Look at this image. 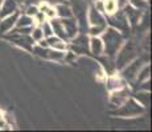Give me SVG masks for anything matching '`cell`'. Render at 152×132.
I'll return each mask as SVG.
<instances>
[{"mask_svg": "<svg viewBox=\"0 0 152 132\" xmlns=\"http://www.w3.org/2000/svg\"><path fill=\"white\" fill-rule=\"evenodd\" d=\"M122 11L124 12L130 25H132V26L138 25V23L140 21V19H142V9H138V8L132 7L131 4H126Z\"/></svg>", "mask_w": 152, "mask_h": 132, "instance_id": "cell-10", "label": "cell"}, {"mask_svg": "<svg viewBox=\"0 0 152 132\" xmlns=\"http://www.w3.org/2000/svg\"><path fill=\"white\" fill-rule=\"evenodd\" d=\"M118 9H119V7H118L116 0H103V12L104 13L111 15Z\"/></svg>", "mask_w": 152, "mask_h": 132, "instance_id": "cell-23", "label": "cell"}, {"mask_svg": "<svg viewBox=\"0 0 152 132\" xmlns=\"http://www.w3.org/2000/svg\"><path fill=\"white\" fill-rule=\"evenodd\" d=\"M37 12H39V5H28V7H25V11H24V13L31 17H33Z\"/></svg>", "mask_w": 152, "mask_h": 132, "instance_id": "cell-28", "label": "cell"}, {"mask_svg": "<svg viewBox=\"0 0 152 132\" xmlns=\"http://www.w3.org/2000/svg\"><path fill=\"white\" fill-rule=\"evenodd\" d=\"M89 50L94 55H97V57L102 55V53H103V42L98 36H91L89 39Z\"/></svg>", "mask_w": 152, "mask_h": 132, "instance_id": "cell-17", "label": "cell"}, {"mask_svg": "<svg viewBox=\"0 0 152 132\" xmlns=\"http://www.w3.org/2000/svg\"><path fill=\"white\" fill-rule=\"evenodd\" d=\"M87 19H89L90 25H107V21L104 19L103 13L99 12L94 4H91L87 8Z\"/></svg>", "mask_w": 152, "mask_h": 132, "instance_id": "cell-11", "label": "cell"}, {"mask_svg": "<svg viewBox=\"0 0 152 132\" xmlns=\"http://www.w3.org/2000/svg\"><path fill=\"white\" fill-rule=\"evenodd\" d=\"M19 11V3L17 0H3L1 8H0V19L8 15H12Z\"/></svg>", "mask_w": 152, "mask_h": 132, "instance_id": "cell-14", "label": "cell"}, {"mask_svg": "<svg viewBox=\"0 0 152 132\" xmlns=\"http://www.w3.org/2000/svg\"><path fill=\"white\" fill-rule=\"evenodd\" d=\"M1 3H3V0H0V8H1Z\"/></svg>", "mask_w": 152, "mask_h": 132, "instance_id": "cell-32", "label": "cell"}, {"mask_svg": "<svg viewBox=\"0 0 152 132\" xmlns=\"http://www.w3.org/2000/svg\"><path fill=\"white\" fill-rule=\"evenodd\" d=\"M17 17H19V11L5 17H1L0 19V34H5L12 31L15 28V24H16Z\"/></svg>", "mask_w": 152, "mask_h": 132, "instance_id": "cell-12", "label": "cell"}, {"mask_svg": "<svg viewBox=\"0 0 152 132\" xmlns=\"http://www.w3.org/2000/svg\"><path fill=\"white\" fill-rule=\"evenodd\" d=\"M31 37H32V40L34 41V42H39L40 40H42V39H45L44 37V33H42V29H41V26H33L32 28V31H31Z\"/></svg>", "mask_w": 152, "mask_h": 132, "instance_id": "cell-25", "label": "cell"}, {"mask_svg": "<svg viewBox=\"0 0 152 132\" xmlns=\"http://www.w3.org/2000/svg\"><path fill=\"white\" fill-rule=\"evenodd\" d=\"M39 11L40 12L44 13V16L46 17V19H54L56 16V8L53 7V5L48 4V3H40L39 4Z\"/></svg>", "mask_w": 152, "mask_h": 132, "instance_id": "cell-20", "label": "cell"}, {"mask_svg": "<svg viewBox=\"0 0 152 132\" xmlns=\"http://www.w3.org/2000/svg\"><path fill=\"white\" fill-rule=\"evenodd\" d=\"M32 53L34 55L40 58H44V60H49V61H62L65 58V52H60V50H54V49L49 48H44V46L36 45L32 48Z\"/></svg>", "mask_w": 152, "mask_h": 132, "instance_id": "cell-5", "label": "cell"}, {"mask_svg": "<svg viewBox=\"0 0 152 132\" xmlns=\"http://www.w3.org/2000/svg\"><path fill=\"white\" fill-rule=\"evenodd\" d=\"M128 98H130V90H128L126 86H123V87H121V89H116V90H113V91H111L110 104H111V107L116 108V107L123 104Z\"/></svg>", "mask_w": 152, "mask_h": 132, "instance_id": "cell-9", "label": "cell"}, {"mask_svg": "<svg viewBox=\"0 0 152 132\" xmlns=\"http://www.w3.org/2000/svg\"><path fill=\"white\" fill-rule=\"evenodd\" d=\"M138 45L135 41H127L124 45L121 46V49L116 53V60H115V69H123V67L130 63L132 60H135L138 55Z\"/></svg>", "mask_w": 152, "mask_h": 132, "instance_id": "cell-2", "label": "cell"}, {"mask_svg": "<svg viewBox=\"0 0 152 132\" xmlns=\"http://www.w3.org/2000/svg\"><path fill=\"white\" fill-rule=\"evenodd\" d=\"M130 4L138 9H143L145 7V0H130Z\"/></svg>", "mask_w": 152, "mask_h": 132, "instance_id": "cell-29", "label": "cell"}, {"mask_svg": "<svg viewBox=\"0 0 152 132\" xmlns=\"http://www.w3.org/2000/svg\"><path fill=\"white\" fill-rule=\"evenodd\" d=\"M106 28H107V25H90V28L87 29V33L90 36H99Z\"/></svg>", "mask_w": 152, "mask_h": 132, "instance_id": "cell-26", "label": "cell"}, {"mask_svg": "<svg viewBox=\"0 0 152 132\" xmlns=\"http://www.w3.org/2000/svg\"><path fill=\"white\" fill-rule=\"evenodd\" d=\"M69 41H70V45H68V48L72 49V53L86 54L89 52V37L86 36V33L77 34V36L73 37Z\"/></svg>", "mask_w": 152, "mask_h": 132, "instance_id": "cell-8", "label": "cell"}, {"mask_svg": "<svg viewBox=\"0 0 152 132\" xmlns=\"http://www.w3.org/2000/svg\"><path fill=\"white\" fill-rule=\"evenodd\" d=\"M128 0H116V3H118V7L119 8H123L126 4H127Z\"/></svg>", "mask_w": 152, "mask_h": 132, "instance_id": "cell-30", "label": "cell"}, {"mask_svg": "<svg viewBox=\"0 0 152 132\" xmlns=\"http://www.w3.org/2000/svg\"><path fill=\"white\" fill-rule=\"evenodd\" d=\"M150 74H151V67H150V65L142 66V69L139 70L138 75H136L135 81L138 82V83H139V82H143V81H147V79H150Z\"/></svg>", "mask_w": 152, "mask_h": 132, "instance_id": "cell-24", "label": "cell"}, {"mask_svg": "<svg viewBox=\"0 0 152 132\" xmlns=\"http://www.w3.org/2000/svg\"><path fill=\"white\" fill-rule=\"evenodd\" d=\"M61 23L64 25V29H65L66 34H68V39L72 40L73 37H75L78 34V23L74 17H69V19H60Z\"/></svg>", "mask_w": 152, "mask_h": 132, "instance_id": "cell-13", "label": "cell"}, {"mask_svg": "<svg viewBox=\"0 0 152 132\" xmlns=\"http://www.w3.org/2000/svg\"><path fill=\"white\" fill-rule=\"evenodd\" d=\"M106 21L109 23V25L111 26V28L119 31L123 36L130 33V23H128V20H127V17H126L123 11L118 9L114 13L109 15V17H107Z\"/></svg>", "mask_w": 152, "mask_h": 132, "instance_id": "cell-4", "label": "cell"}, {"mask_svg": "<svg viewBox=\"0 0 152 132\" xmlns=\"http://www.w3.org/2000/svg\"><path fill=\"white\" fill-rule=\"evenodd\" d=\"M50 24H52V28H53V34L60 39H62L64 41L69 42V39H68V34H66L65 29H64V25L61 23L60 19H50Z\"/></svg>", "mask_w": 152, "mask_h": 132, "instance_id": "cell-16", "label": "cell"}, {"mask_svg": "<svg viewBox=\"0 0 152 132\" xmlns=\"http://www.w3.org/2000/svg\"><path fill=\"white\" fill-rule=\"evenodd\" d=\"M56 16L58 19H69V17H74L73 16V11H72V7L65 3H58L56 5Z\"/></svg>", "mask_w": 152, "mask_h": 132, "instance_id": "cell-18", "label": "cell"}, {"mask_svg": "<svg viewBox=\"0 0 152 132\" xmlns=\"http://www.w3.org/2000/svg\"><path fill=\"white\" fill-rule=\"evenodd\" d=\"M144 112V107L136 102L135 99L128 98L122 106L116 107L115 111H113V115H118V116H123V118H132V116H139Z\"/></svg>", "mask_w": 152, "mask_h": 132, "instance_id": "cell-3", "label": "cell"}, {"mask_svg": "<svg viewBox=\"0 0 152 132\" xmlns=\"http://www.w3.org/2000/svg\"><path fill=\"white\" fill-rule=\"evenodd\" d=\"M135 101L139 102L143 107H147L150 104V101H151V95H150V91H144V90H139L138 93L135 94Z\"/></svg>", "mask_w": 152, "mask_h": 132, "instance_id": "cell-22", "label": "cell"}, {"mask_svg": "<svg viewBox=\"0 0 152 132\" xmlns=\"http://www.w3.org/2000/svg\"><path fill=\"white\" fill-rule=\"evenodd\" d=\"M126 86V81L122 77H110L109 81H107V89L110 91L116 89H121V87Z\"/></svg>", "mask_w": 152, "mask_h": 132, "instance_id": "cell-21", "label": "cell"}, {"mask_svg": "<svg viewBox=\"0 0 152 132\" xmlns=\"http://www.w3.org/2000/svg\"><path fill=\"white\" fill-rule=\"evenodd\" d=\"M102 42H103V53H106L107 57L114 58L118 50L124 42V36L119 31L114 28H106L102 32Z\"/></svg>", "mask_w": 152, "mask_h": 132, "instance_id": "cell-1", "label": "cell"}, {"mask_svg": "<svg viewBox=\"0 0 152 132\" xmlns=\"http://www.w3.org/2000/svg\"><path fill=\"white\" fill-rule=\"evenodd\" d=\"M33 23H34L33 17L24 13V15H19L15 26H16V28H31V26L33 25Z\"/></svg>", "mask_w": 152, "mask_h": 132, "instance_id": "cell-19", "label": "cell"}, {"mask_svg": "<svg viewBox=\"0 0 152 132\" xmlns=\"http://www.w3.org/2000/svg\"><path fill=\"white\" fill-rule=\"evenodd\" d=\"M41 29H42V33H44V37H49V36H52L53 34V28H52V24H50V21H44L41 23Z\"/></svg>", "mask_w": 152, "mask_h": 132, "instance_id": "cell-27", "label": "cell"}, {"mask_svg": "<svg viewBox=\"0 0 152 132\" xmlns=\"http://www.w3.org/2000/svg\"><path fill=\"white\" fill-rule=\"evenodd\" d=\"M46 42H48V46L52 49H54V50H60V52H66V49H68V42L66 41H64L62 39H60V37L54 36V34H52V36L46 37Z\"/></svg>", "mask_w": 152, "mask_h": 132, "instance_id": "cell-15", "label": "cell"}, {"mask_svg": "<svg viewBox=\"0 0 152 132\" xmlns=\"http://www.w3.org/2000/svg\"><path fill=\"white\" fill-rule=\"evenodd\" d=\"M143 63H144V60L143 58H135V60H132L130 63H127L123 69H121V75L122 78L124 79L126 82H132L135 81L136 75H138L139 70L142 69Z\"/></svg>", "mask_w": 152, "mask_h": 132, "instance_id": "cell-6", "label": "cell"}, {"mask_svg": "<svg viewBox=\"0 0 152 132\" xmlns=\"http://www.w3.org/2000/svg\"><path fill=\"white\" fill-rule=\"evenodd\" d=\"M54 1H58V3H62V1H65V0H54Z\"/></svg>", "mask_w": 152, "mask_h": 132, "instance_id": "cell-31", "label": "cell"}, {"mask_svg": "<svg viewBox=\"0 0 152 132\" xmlns=\"http://www.w3.org/2000/svg\"><path fill=\"white\" fill-rule=\"evenodd\" d=\"M5 40L11 41L15 45L20 46V48L25 49V50H32L33 48V42L34 41L32 40L31 34H25V33H17V32H10V34L5 36Z\"/></svg>", "mask_w": 152, "mask_h": 132, "instance_id": "cell-7", "label": "cell"}]
</instances>
